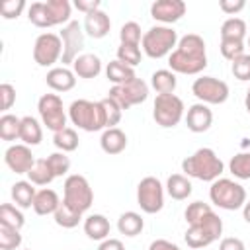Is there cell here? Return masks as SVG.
Listing matches in <instances>:
<instances>
[{
  "label": "cell",
  "instance_id": "obj_1",
  "mask_svg": "<svg viewBox=\"0 0 250 250\" xmlns=\"http://www.w3.org/2000/svg\"><path fill=\"white\" fill-rule=\"evenodd\" d=\"M168 66L176 74H199L207 66L205 41L197 33H186L180 37L178 47L168 57Z\"/></svg>",
  "mask_w": 250,
  "mask_h": 250
},
{
  "label": "cell",
  "instance_id": "obj_2",
  "mask_svg": "<svg viewBox=\"0 0 250 250\" xmlns=\"http://www.w3.org/2000/svg\"><path fill=\"white\" fill-rule=\"evenodd\" d=\"M182 172L188 178H195L201 182H215L225 172V164L213 148L203 146L182 160Z\"/></svg>",
  "mask_w": 250,
  "mask_h": 250
},
{
  "label": "cell",
  "instance_id": "obj_3",
  "mask_svg": "<svg viewBox=\"0 0 250 250\" xmlns=\"http://www.w3.org/2000/svg\"><path fill=\"white\" fill-rule=\"evenodd\" d=\"M68 119L72 125L86 133H96V131H105L107 121H105V111L100 102H90V100H74L68 105Z\"/></svg>",
  "mask_w": 250,
  "mask_h": 250
},
{
  "label": "cell",
  "instance_id": "obj_4",
  "mask_svg": "<svg viewBox=\"0 0 250 250\" xmlns=\"http://www.w3.org/2000/svg\"><path fill=\"white\" fill-rule=\"evenodd\" d=\"M178 41H180V37L174 27L158 23L145 31L141 49L150 59H162V57H170V53L178 47Z\"/></svg>",
  "mask_w": 250,
  "mask_h": 250
},
{
  "label": "cell",
  "instance_id": "obj_5",
  "mask_svg": "<svg viewBox=\"0 0 250 250\" xmlns=\"http://www.w3.org/2000/svg\"><path fill=\"white\" fill-rule=\"evenodd\" d=\"M209 199L219 209L236 211V209H242L246 203V189L230 178H219L211 182Z\"/></svg>",
  "mask_w": 250,
  "mask_h": 250
},
{
  "label": "cell",
  "instance_id": "obj_6",
  "mask_svg": "<svg viewBox=\"0 0 250 250\" xmlns=\"http://www.w3.org/2000/svg\"><path fill=\"white\" fill-rule=\"evenodd\" d=\"M221 234H223V219L215 211H211L199 223L188 227L184 240L189 248L201 250V248H207L209 244H213L215 240H219Z\"/></svg>",
  "mask_w": 250,
  "mask_h": 250
},
{
  "label": "cell",
  "instance_id": "obj_7",
  "mask_svg": "<svg viewBox=\"0 0 250 250\" xmlns=\"http://www.w3.org/2000/svg\"><path fill=\"white\" fill-rule=\"evenodd\" d=\"M62 201L84 215L94 203V191L90 182L82 174H68L62 184Z\"/></svg>",
  "mask_w": 250,
  "mask_h": 250
},
{
  "label": "cell",
  "instance_id": "obj_8",
  "mask_svg": "<svg viewBox=\"0 0 250 250\" xmlns=\"http://www.w3.org/2000/svg\"><path fill=\"white\" fill-rule=\"evenodd\" d=\"M184 113H186L184 100L178 98L176 94H158L154 98L152 117H154L156 125H160L164 129H172L184 119Z\"/></svg>",
  "mask_w": 250,
  "mask_h": 250
},
{
  "label": "cell",
  "instance_id": "obj_9",
  "mask_svg": "<svg viewBox=\"0 0 250 250\" xmlns=\"http://www.w3.org/2000/svg\"><path fill=\"white\" fill-rule=\"evenodd\" d=\"M37 111H39L41 123L49 131L57 133L66 127L68 113L64 111V105H62V100L59 94H43L37 102Z\"/></svg>",
  "mask_w": 250,
  "mask_h": 250
},
{
  "label": "cell",
  "instance_id": "obj_10",
  "mask_svg": "<svg viewBox=\"0 0 250 250\" xmlns=\"http://www.w3.org/2000/svg\"><path fill=\"white\" fill-rule=\"evenodd\" d=\"M164 191H166V188L162 186V182L158 178H154V176L143 178L137 186V203H139L141 211L148 213V215H154V213L162 211Z\"/></svg>",
  "mask_w": 250,
  "mask_h": 250
},
{
  "label": "cell",
  "instance_id": "obj_11",
  "mask_svg": "<svg viewBox=\"0 0 250 250\" xmlns=\"http://www.w3.org/2000/svg\"><path fill=\"white\" fill-rule=\"evenodd\" d=\"M191 94L205 105H219L229 100V84L215 76H199L191 84Z\"/></svg>",
  "mask_w": 250,
  "mask_h": 250
},
{
  "label": "cell",
  "instance_id": "obj_12",
  "mask_svg": "<svg viewBox=\"0 0 250 250\" xmlns=\"http://www.w3.org/2000/svg\"><path fill=\"white\" fill-rule=\"evenodd\" d=\"M107 98H111L125 111V109H129L133 105H139V104L146 102V98H148V84L143 78H133L127 84L111 86L109 92H107Z\"/></svg>",
  "mask_w": 250,
  "mask_h": 250
},
{
  "label": "cell",
  "instance_id": "obj_13",
  "mask_svg": "<svg viewBox=\"0 0 250 250\" xmlns=\"http://www.w3.org/2000/svg\"><path fill=\"white\" fill-rule=\"evenodd\" d=\"M62 59V39L57 33L45 31L41 35H37L35 43H33V61L39 66H55V62H59Z\"/></svg>",
  "mask_w": 250,
  "mask_h": 250
},
{
  "label": "cell",
  "instance_id": "obj_14",
  "mask_svg": "<svg viewBox=\"0 0 250 250\" xmlns=\"http://www.w3.org/2000/svg\"><path fill=\"white\" fill-rule=\"evenodd\" d=\"M59 35L62 39V59H61V62H62V66L64 64L72 66V62L82 55V49H84V27L76 20H72L66 25H62Z\"/></svg>",
  "mask_w": 250,
  "mask_h": 250
},
{
  "label": "cell",
  "instance_id": "obj_15",
  "mask_svg": "<svg viewBox=\"0 0 250 250\" xmlns=\"http://www.w3.org/2000/svg\"><path fill=\"white\" fill-rule=\"evenodd\" d=\"M35 156L31 152V148L23 143L18 145H10L4 152V164L14 172V174H27L33 164H35Z\"/></svg>",
  "mask_w": 250,
  "mask_h": 250
},
{
  "label": "cell",
  "instance_id": "obj_16",
  "mask_svg": "<svg viewBox=\"0 0 250 250\" xmlns=\"http://www.w3.org/2000/svg\"><path fill=\"white\" fill-rule=\"evenodd\" d=\"M188 6L184 0H156L150 6V16L160 25H170L184 18Z\"/></svg>",
  "mask_w": 250,
  "mask_h": 250
},
{
  "label": "cell",
  "instance_id": "obj_17",
  "mask_svg": "<svg viewBox=\"0 0 250 250\" xmlns=\"http://www.w3.org/2000/svg\"><path fill=\"white\" fill-rule=\"evenodd\" d=\"M186 125H188V129L191 133H205L213 125V111L209 109V105L197 102V104L188 107V111H186Z\"/></svg>",
  "mask_w": 250,
  "mask_h": 250
},
{
  "label": "cell",
  "instance_id": "obj_18",
  "mask_svg": "<svg viewBox=\"0 0 250 250\" xmlns=\"http://www.w3.org/2000/svg\"><path fill=\"white\" fill-rule=\"evenodd\" d=\"M45 82L53 92H68L76 86V74L68 66H53L47 70Z\"/></svg>",
  "mask_w": 250,
  "mask_h": 250
},
{
  "label": "cell",
  "instance_id": "obj_19",
  "mask_svg": "<svg viewBox=\"0 0 250 250\" xmlns=\"http://www.w3.org/2000/svg\"><path fill=\"white\" fill-rule=\"evenodd\" d=\"M84 33L92 39H104L111 29V20L104 10H96L88 16H84Z\"/></svg>",
  "mask_w": 250,
  "mask_h": 250
},
{
  "label": "cell",
  "instance_id": "obj_20",
  "mask_svg": "<svg viewBox=\"0 0 250 250\" xmlns=\"http://www.w3.org/2000/svg\"><path fill=\"white\" fill-rule=\"evenodd\" d=\"M72 70L78 78H96L102 72V59L94 53H82L74 62H72Z\"/></svg>",
  "mask_w": 250,
  "mask_h": 250
},
{
  "label": "cell",
  "instance_id": "obj_21",
  "mask_svg": "<svg viewBox=\"0 0 250 250\" xmlns=\"http://www.w3.org/2000/svg\"><path fill=\"white\" fill-rule=\"evenodd\" d=\"M62 201H61V197H59V193L55 191V189H51V188H41V189H37V193H35V199H33V211L37 213V215H55V211L59 209V205H61Z\"/></svg>",
  "mask_w": 250,
  "mask_h": 250
},
{
  "label": "cell",
  "instance_id": "obj_22",
  "mask_svg": "<svg viewBox=\"0 0 250 250\" xmlns=\"http://www.w3.org/2000/svg\"><path fill=\"white\" fill-rule=\"evenodd\" d=\"M109 230H111V225L107 221L105 215L102 213H94V215H88L84 219V232L90 240H105L109 238Z\"/></svg>",
  "mask_w": 250,
  "mask_h": 250
},
{
  "label": "cell",
  "instance_id": "obj_23",
  "mask_svg": "<svg viewBox=\"0 0 250 250\" xmlns=\"http://www.w3.org/2000/svg\"><path fill=\"white\" fill-rule=\"evenodd\" d=\"M100 146L105 154H121L127 148V135L119 127L105 129L100 137Z\"/></svg>",
  "mask_w": 250,
  "mask_h": 250
},
{
  "label": "cell",
  "instance_id": "obj_24",
  "mask_svg": "<svg viewBox=\"0 0 250 250\" xmlns=\"http://www.w3.org/2000/svg\"><path fill=\"white\" fill-rule=\"evenodd\" d=\"M166 193L176 199V201H184L191 195L193 191V186H191V180L186 176V174H170L168 180H166Z\"/></svg>",
  "mask_w": 250,
  "mask_h": 250
},
{
  "label": "cell",
  "instance_id": "obj_25",
  "mask_svg": "<svg viewBox=\"0 0 250 250\" xmlns=\"http://www.w3.org/2000/svg\"><path fill=\"white\" fill-rule=\"evenodd\" d=\"M47 8V16H49V23L53 25H66L72 16V4L68 0H47L45 2Z\"/></svg>",
  "mask_w": 250,
  "mask_h": 250
},
{
  "label": "cell",
  "instance_id": "obj_26",
  "mask_svg": "<svg viewBox=\"0 0 250 250\" xmlns=\"http://www.w3.org/2000/svg\"><path fill=\"white\" fill-rule=\"evenodd\" d=\"M43 123H39L35 117L25 115L21 117V127H20V141L27 146H37L43 141Z\"/></svg>",
  "mask_w": 250,
  "mask_h": 250
},
{
  "label": "cell",
  "instance_id": "obj_27",
  "mask_svg": "<svg viewBox=\"0 0 250 250\" xmlns=\"http://www.w3.org/2000/svg\"><path fill=\"white\" fill-rule=\"evenodd\" d=\"M10 193H12V201L20 209H29V207H33V199H35L37 189L29 180H20L12 186Z\"/></svg>",
  "mask_w": 250,
  "mask_h": 250
},
{
  "label": "cell",
  "instance_id": "obj_28",
  "mask_svg": "<svg viewBox=\"0 0 250 250\" xmlns=\"http://www.w3.org/2000/svg\"><path fill=\"white\" fill-rule=\"evenodd\" d=\"M105 76H107V80H109L113 86L127 84V82H131L133 78H137L135 68H133V66H127L125 62H121V61H117V59L107 62V66H105Z\"/></svg>",
  "mask_w": 250,
  "mask_h": 250
},
{
  "label": "cell",
  "instance_id": "obj_29",
  "mask_svg": "<svg viewBox=\"0 0 250 250\" xmlns=\"http://www.w3.org/2000/svg\"><path fill=\"white\" fill-rule=\"evenodd\" d=\"M150 86L152 90L158 94H174L176 86H178V78L176 72H172L170 68H158L152 72L150 76Z\"/></svg>",
  "mask_w": 250,
  "mask_h": 250
},
{
  "label": "cell",
  "instance_id": "obj_30",
  "mask_svg": "<svg viewBox=\"0 0 250 250\" xmlns=\"http://www.w3.org/2000/svg\"><path fill=\"white\" fill-rule=\"evenodd\" d=\"M143 229H145V219L137 211H125L117 219V230L125 236H129V238L141 234Z\"/></svg>",
  "mask_w": 250,
  "mask_h": 250
},
{
  "label": "cell",
  "instance_id": "obj_31",
  "mask_svg": "<svg viewBox=\"0 0 250 250\" xmlns=\"http://www.w3.org/2000/svg\"><path fill=\"white\" fill-rule=\"evenodd\" d=\"M78 133L72 127H64L57 133H53V145L57 146V150L61 152H72L78 148Z\"/></svg>",
  "mask_w": 250,
  "mask_h": 250
},
{
  "label": "cell",
  "instance_id": "obj_32",
  "mask_svg": "<svg viewBox=\"0 0 250 250\" xmlns=\"http://www.w3.org/2000/svg\"><path fill=\"white\" fill-rule=\"evenodd\" d=\"M27 180L33 186H49L55 180V176H53V172L47 164V158H37L35 160L33 168L27 172Z\"/></svg>",
  "mask_w": 250,
  "mask_h": 250
},
{
  "label": "cell",
  "instance_id": "obj_33",
  "mask_svg": "<svg viewBox=\"0 0 250 250\" xmlns=\"http://www.w3.org/2000/svg\"><path fill=\"white\" fill-rule=\"evenodd\" d=\"M0 225L12 227V229H21L25 225V217L21 213V209L14 203H2L0 205Z\"/></svg>",
  "mask_w": 250,
  "mask_h": 250
},
{
  "label": "cell",
  "instance_id": "obj_34",
  "mask_svg": "<svg viewBox=\"0 0 250 250\" xmlns=\"http://www.w3.org/2000/svg\"><path fill=\"white\" fill-rule=\"evenodd\" d=\"M246 21L242 18H227L221 23V39H240L244 41L246 37Z\"/></svg>",
  "mask_w": 250,
  "mask_h": 250
},
{
  "label": "cell",
  "instance_id": "obj_35",
  "mask_svg": "<svg viewBox=\"0 0 250 250\" xmlns=\"http://www.w3.org/2000/svg\"><path fill=\"white\" fill-rule=\"evenodd\" d=\"M20 127H21V117L4 113L0 117V139L2 141H20Z\"/></svg>",
  "mask_w": 250,
  "mask_h": 250
},
{
  "label": "cell",
  "instance_id": "obj_36",
  "mask_svg": "<svg viewBox=\"0 0 250 250\" xmlns=\"http://www.w3.org/2000/svg\"><path fill=\"white\" fill-rule=\"evenodd\" d=\"M229 172L236 180H250V150L236 152L229 162Z\"/></svg>",
  "mask_w": 250,
  "mask_h": 250
},
{
  "label": "cell",
  "instance_id": "obj_37",
  "mask_svg": "<svg viewBox=\"0 0 250 250\" xmlns=\"http://www.w3.org/2000/svg\"><path fill=\"white\" fill-rule=\"evenodd\" d=\"M53 219H55V223H57L59 227H62V229H74V227H78V223L82 221V213H78L76 209L68 207V205L62 201V203L59 205V209L55 211Z\"/></svg>",
  "mask_w": 250,
  "mask_h": 250
},
{
  "label": "cell",
  "instance_id": "obj_38",
  "mask_svg": "<svg viewBox=\"0 0 250 250\" xmlns=\"http://www.w3.org/2000/svg\"><path fill=\"white\" fill-rule=\"evenodd\" d=\"M23 242V236L18 229L0 225V250H18Z\"/></svg>",
  "mask_w": 250,
  "mask_h": 250
},
{
  "label": "cell",
  "instance_id": "obj_39",
  "mask_svg": "<svg viewBox=\"0 0 250 250\" xmlns=\"http://www.w3.org/2000/svg\"><path fill=\"white\" fill-rule=\"evenodd\" d=\"M143 59V49L141 45H125V43H119L117 47V61L125 62L127 66H137Z\"/></svg>",
  "mask_w": 250,
  "mask_h": 250
},
{
  "label": "cell",
  "instance_id": "obj_40",
  "mask_svg": "<svg viewBox=\"0 0 250 250\" xmlns=\"http://www.w3.org/2000/svg\"><path fill=\"white\" fill-rule=\"evenodd\" d=\"M47 164H49V168H51V172H53L55 178L66 176L68 170H70V158L66 156V152H61V150L51 152L47 156Z\"/></svg>",
  "mask_w": 250,
  "mask_h": 250
},
{
  "label": "cell",
  "instance_id": "obj_41",
  "mask_svg": "<svg viewBox=\"0 0 250 250\" xmlns=\"http://www.w3.org/2000/svg\"><path fill=\"white\" fill-rule=\"evenodd\" d=\"M27 20H29L35 27H41V29L51 27L45 2H33V4H29V6H27Z\"/></svg>",
  "mask_w": 250,
  "mask_h": 250
},
{
  "label": "cell",
  "instance_id": "obj_42",
  "mask_svg": "<svg viewBox=\"0 0 250 250\" xmlns=\"http://www.w3.org/2000/svg\"><path fill=\"white\" fill-rule=\"evenodd\" d=\"M143 35L145 33L141 31V25L137 21H125L119 29V41L125 45H141Z\"/></svg>",
  "mask_w": 250,
  "mask_h": 250
},
{
  "label": "cell",
  "instance_id": "obj_43",
  "mask_svg": "<svg viewBox=\"0 0 250 250\" xmlns=\"http://www.w3.org/2000/svg\"><path fill=\"white\" fill-rule=\"evenodd\" d=\"M211 211H213V207H211L209 203L193 201V203H189V205L186 207L184 217H186V223H188V225H195V223H199L203 217H207Z\"/></svg>",
  "mask_w": 250,
  "mask_h": 250
},
{
  "label": "cell",
  "instance_id": "obj_44",
  "mask_svg": "<svg viewBox=\"0 0 250 250\" xmlns=\"http://www.w3.org/2000/svg\"><path fill=\"white\" fill-rule=\"evenodd\" d=\"M219 49H221V55L227 59V61H234V59H238L240 55H244V41H240V39H221V45H219Z\"/></svg>",
  "mask_w": 250,
  "mask_h": 250
},
{
  "label": "cell",
  "instance_id": "obj_45",
  "mask_svg": "<svg viewBox=\"0 0 250 250\" xmlns=\"http://www.w3.org/2000/svg\"><path fill=\"white\" fill-rule=\"evenodd\" d=\"M230 72L234 74L236 80L248 82L250 80V53H244L238 59H234L230 62Z\"/></svg>",
  "mask_w": 250,
  "mask_h": 250
},
{
  "label": "cell",
  "instance_id": "obj_46",
  "mask_svg": "<svg viewBox=\"0 0 250 250\" xmlns=\"http://www.w3.org/2000/svg\"><path fill=\"white\" fill-rule=\"evenodd\" d=\"M102 105H104V111H105V121H107V129L111 127H117V123L121 121V115H123V109L111 100V98H104L102 100Z\"/></svg>",
  "mask_w": 250,
  "mask_h": 250
},
{
  "label": "cell",
  "instance_id": "obj_47",
  "mask_svg": "<svg viewBox=\"0 0 250 250\" xmlns=\"http://www.w3.org/2000/svg\"><path fill=\"white\" fill-rule=\"evenodd\" d=\"M27 8L25 0H4L0 4V14L4 20H16L21 16V12Z\"/></svg>",
  "mask_w": 250,
  "mask_h": 250
},
{
  "label": "cell",
  "instance_id": "obj_48",
  "mask_svg": "<svg viewBox=\"0 0 250 250\" xmlns=\"http://www.w3.org/2000/svg\"><path fill=\"white\" fill-rule=\"evenodd\" d=\"M219 8L223 14L234 18L238 12H242L246 8V2L244 0H219Z\"/></svg>",
  "mask_w": 250,
  "mask_h": 250
},
{
  "label": "cell",
  "instance_id": "obj_49",
  "mask_svg": "<svg viewBox=\"0 0 250 250\" xmlns=\"http://www.w3.org/2000/svg\"><path fill=\"white\" fill-rule=\"evenodd\" d=\"M0 98H2V109L8 111L16 104V88L8 82L0 84Z\"/></svg>",
  "mask_w": 250,
  "mask_h": 250
},
{
  "label": "cell",
  "instance_id": "obj_50",
  "mask_svg": "<svg viewBox=\"0 0 250 250\" xmlns=\"http://www.w3.org/2000/svg\"><path fill=\"white\" fill-rule=\"evenodd\" d=\"M100 6H102L100 0H74V8H76L78 12H82L84 16H88V14L96 12V10H100Z\"/></svg>",
  "mask_w": 250,
  "mask_h": 250
},
{
  "label": "cell",
  "instance_id": "obj_51",
  "mask_svg": "<svg viewBox=\"0 0 250 250\" xmlns=\"http://www.w3.org/2000/svg\"><path fill=\"white\" fill-rule=\"evenodd\" d=\"M219 250H246L244 242L236 236H227L219 242Z\"/></svg>",
  "mask_w": 250,
  "mask_h": 250
},
{
  "label": "cell",
  "instance_id": "obj_52",
  "mask_svg": "<svg viewBox=\"0 0 250 250\" xmlns=\"http://www.w3.org/2000/svg\"><path fill=\"white\" fill-rule=\"evenodd\" d=\"M148 250H180V246L166 240V238H156L148 244Z\"/></svg>",
  "mask_w": 250,
  "mask_h": 250
},
{
  "label": "cell",
  "instance_id": "obj_53",
  "mask_svg": "<svg viewBox=\"0 0 250 250\" xmlns=\"http://www.w3.org/2000/svg\"><path fill=\"white\" fill-rule=\"evenodd\" d=\"M98 250H125V246L119 238H105V240L100 242Z\"/></svg>",
  "mask_w": 250,
  "mask_h": 250
},
{
  "label": "cell",
  "instance_id": "obj_54",
  "mask_svg": "<svg viewBox=\"0 0 250 250\" xmlns=\"http://www.w3.org/2000/svg\"><path fill=\"white\" fill-rule=\"evenodd\" d=\"M242 217H244V221L250 225V201L246 199V203H244V207H242Z\"/></svg>",
  "mask_w": 250,
  "mask_h": 250
},
{
  "label": "cell",
  "instance_id": "obj_55",
  "mask_svg": "<svg viewBox=\"0 0 250 250\" xmlns=\"http://www.w3.org/2000/svg\"><path fill=\"white\" fill-rule=\"evenodd\" d=\"M244 107H246V111L250 113V88L246 90V96H244Z\"/></svg>",
  "mask_w": 250,
  "mask_h": 250
},
{
  "label": "cell",
  "instance_id": "obj_56",
  "mask_svg": "<svg viewBox=\"0 0 250 250\" xmlns=\"http://www.w3.org/2000/svg\"><path fill=\"white\" fill-rule=\"evenodd\" d=\"M248 47H250V35H248Z\"/></svg>",
  "mask_w": 250,
  "mask_h": 250
},
{
  "label": "cell",
  "instance_id": "obj_57",
  "mask_svg": "<svg viewBox=\"0 0 250 250\" xmlns=\"http://www.w3.org/2000/svg\"><path fill=\"white\" fill-rule=\"evenodd\" d=\"M23 250H31V248H23Z\"/></svg>",
  "mask_w": 250,
  "mask_h": 250
}]
</instances>
